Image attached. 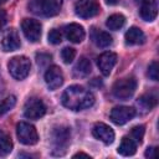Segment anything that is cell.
<instances>
[{"label":"cell","instance_id":"cell-15","mask_svg":"<svg viewBox=\"0 0 159 159\" xmlns=\"http://www.w3.org/2000/svg\"><path fill=\"white\" fill-rule=\"evenodd\" d=\"M65 35H66L67 40H70L71 42L80 43V42L83 41V39L86 36V32H84V29L80 24L72 22V24H70L65 27Z\"/></svg>","mask_w":159,"mask_h":159},{"label":"cell","instance_id":"cell-9","mask_svg":"<svg viewBox=\"0 0 159 159\" xmlns=\"http://www.w3.org/2000/svg\"><path fill=\"white\" fill-rule=\"evenodd\" d=\"M134 116H135V109L132 107H127V106L114 107L109 113L111 120L118 125H123L128 123Z\"/></svg>","mask_w":159,"mask_h":159},{"label":"cell","instance_id":"cell-8","mask_svg":"<svg viewBox=\"0 0 159 159\" xmlns=\"http://www.w3.org/2000/svg\"><path fill=\"white\" fill-rule=\"evenodd\" d=\"M46 113L45 103L36 97L29 98L24 106V114L29 119H39Z\"/></svg>","mask_w":159,"mask_h":159},{"label":"cell","instance_id":"cell-19","mask_svg":"<svg viewBox=\"0 0 159 159\" xmlns=\"http://www.w3.org/2000/svg\"><path fill=\"white\" fill-rule=\"evenodd\" d=\"M92 41L98 46V47H108L109 45H112L113 39L112 36L106 32V31H99V30H94L92 31Z\"/></svg>","mask_w":159,"mask_h":159},{"label":"cell","instance_id":"cell-31","mask_svg":"<svg viewBox=\"0 0 159 159\" xmlns=\"http://www.w3.org/2000/svg\"><path fill=\"white\" fill-rule=\"evenodd\" d=\"M78 157H84V158H91V157H89L88 154H86V153H82V152H81V153H77V154H75V155H73V158H78Z\"/></svg>","mask_w":159,"mask_h":159},{"label":"cell","instance_id":"cell-23","mask_svg":"<svg viewBox=\"0 0 159 159\" xmlns=\"http://www.w3.org/2000/svg\"><path fill=\"white\" fill-rule=\"evenodd\" d=\"M12 150V142L10 137L5 133H0V155L5 157Z\"/></svg>","mask_w":159,"mask_h":159},{"label":"cell","instance_id":"cell-32","mask_svg":"<svg viewBox=\"0 0 159 159\" xmlns=\"http://www.w3.org/2000/svg\"><path fill=\"white\" fill-rule=\"evenodd\" d=\"M104 1H106V4H108V5H116V4H118L119 0H104Z\"/></svg>","mask_w":159,"mask_h":159},{"label":"cell","instance_id":"cell-21","mask_svg":"<svg viewBox=\"0 0 159 159\" xmlns=\"http://www.w3.org/2000/svg\"><path fill=\"white\" fill-rule=\"evenodd\" d=\"M125 22V17L122 15V14H113L111 16H108L107 21H106V26L109 29V30H119L123 27Z\"/></svg>","mask_w":159,"mask_h":159},{"label":"cell","instance_id":"cell-6","mask_svg":"<svg viewBox=\"0 0 159 159\" xmlns=\"http://www.w3.org/2000/svg\"><path fill=\"white\" fill-rule=\"evenodd\" d=\"M16 135L20 143L25 145H34L39 142V134L35 127L26 122H20L16 125Z\"/></svg>","mask_w":159,"mask_h":159},{"label":"cell","instance_id":"cell-24","mask_svg":"<svg viewBox=\"0 0 159 159\" xmlns=\"http://www.w3.org/2000/svg\"><path fill=\"white\" fill-rule=\"evenodd\" d=\"M15 103H16V97H15V96H10V97L5 98V99L0 103V116L7 113V112L15 106Z\"/></svg>","mask_w":159,"mask_h":159},{"label":"cell","instance_id":"cell-17","mask_svg":"<svg viewBox=\"0 0 159 159\" xmlns=\"http://www.w3.org/2000/svg\"><path fill=\"white\" fill-rule=\"evenodd\" d=\"M125 43L127 45H142L145 41L144 32L135 26L129 27V30L125 32Z\"/></svg>","mask_w":159,"mask_h":159},{"label":"cell","instance_id":"cell-14","mask_svg":"<svg viewBox=\"0 0 159 159\" xmlns=\"http://www.w3.org/2000/svg\"><path fill=\"white\" fill-rule=\"evenodd\" d=\"M20 46H21V42H20V37H19V34L16 32V30H14V29L7 30L4 34L2 40H1L2 50L4 51H15Z\"/></svg>","mask_w":159,"mask_h":159},{"label":"cell","instance_id":"cell-7","mask_svg":"<svg viewBox=\"0 0 159 159\" xmlns=\"http://www.w3.org/2000/svg\"><path fill=\"white\" fill-rule=\"evenodd\" d=\"M101 11L97 0H78L75 4V12L82 19H89L98 15Z\"/></svg>","mask_w":159,"mask_h":159},{"label":"cell","instance_id":"cell-5","mask_svg":"<svg viewBox=\"0 0 159 159\" xmlns=\"http://www.w3.org/2000/svg\"><path fill=\"white\" fill-rule=\"evenodd\" d=\"M71 130L67 127H57L52 130V144H53V154L62 155L66 152V148L70 143Z\"/></svg>","mask_w":159,"mask_h":159},{"label":"cell","instance_id":"cell-10","mask_svg":"<svg viewBox=\"0 0 159 159\" xmlns=\"http://www.w3.org/2000/svg\"><path fill=\"white\" fill-rule=\"evenodd\" d=\"M21 30L30 42H37L41 37V24L37 20L24 19L21 22Z\"/></svg>","mask_w":159,"mask_h":159},{"label":"cell","instance_id":"cell-18","mask_svg":"<svg viewBox=\"0 0 159 159\" xmlns=\"http://www.w3.org/2000/svg\"><path fill=\"white\" fill-rule=\"evenodd\" d=\"M137 152V143L130 137H124L118 147V153L123 157H130Z\"/></svg>","mask_w":159,"mask_h":159},{"label":"cell","instance_id":"cell-27","mask_svg":"<svg viewBox=\"0 0 159 159\" xmlns=\"http://www.w3.org/2000/svg\"><path fill=\"white\" fill-rule=\"evenodd\" d=\"M47 39H48V42H50V43H52V45H57V43H60V42L62 41V34H61L60 30H57V29H52V30L48 32Z\"/></svg>","mask_w":159,"mask_h":159},{"label":"cell","instance_id":"cell-28","mask_svg":"<svg viewBox=\"0 0 159 159\" xmlns=\"http://www.w3.org/2000/svg\"><path fill=\"white\" fill-rule=\"evenodd\" d=\"M148 76L153 81H158V62L153 61L148 67Z\"/></svg>","mask_w":159,"mask_h":159},{"label":"cell","instance_id":"cell-30","mask_svg":"<svg viewBox=\"0 0 159 159\" xmlns=\"http://www.w3.org/2000/svg\"><path fill=\"white\" fill-rule=\"evenodd\" d=\"M153 153H154V148H148L145 152V157H153Z\"/></svg>","mask_w":159,"mask_h":159},{"label":"cell","instance_id":"cell-29","mask_svg":"<svg viewBox=\"0 0 159 159\" xmlns=\"http://www.w3.org/2000/svg\"><path fill=\"white\" fill-rule=\"evenodd\" d=\"M5 24H6V12L4 10H0V30L4 27Z\"/></svg>","mask_w":159,"mask_h":159},{"label":"cell","instance_id":"cell-26","mask_svg":"<svg viewBox=\"0 0 159 159\" xmlns=\"http://www.w3.org/2000/svg\"><path fill=\"white\" fill-rule=\"evenodd\" d=\"M75 56H76V50L72 47H65L61 51V57H62L65 63H71L73 61Z\"/></svg>","mask_w":159,"mask_h":159},{"label":"cell","instance_id":"cell-25","mask_svg":"<svg viewBox=\"0 0 159 159\" xmlns=\"http://www.w3.org/2000/svg\"><path fill=\"white\" fill-rule=\"evenodd\" d=\"M144 125H137L132 129L130 132V138L135 142V143H142L143 137H144Z\"/></svg>","mask_w":159,"mask_h":159},{"label":"cell","instance_id":"cell-16","mask_svg":"<svg viewBox=\"0 0 159 159\" xmlns=\"http://www.w3.org/2000/svg\"><path fill=\"white\" fill-rule=\"evenodd\" d=\"M158 15V4L157 0H142L140 5V16L144 21H153Z\"/></svg>","mask_w":159,"mask_h":159},{"label":"cell","instance_id":"cell-12","mask_svg":"<svg viewBox=\"0 0 159 159\" xmlns=\"http://www.w3.org/2000/svg\"><path fill=\"white\" fill-rule=\"evenodd\" d=\"M92 134L96 139L103 142L104 144H112L114 140L113 129L104 123H96L92 128Z\"/></svg>","mask_w":159,"mask_h":159},{"label":"cell","instance_id":"cell-3","mask_svg":"<svg viewBox=\"0 0 159 159\" xmlns=\"http://www.w3.org/2000/svg\"><path fill=\"white\" fill-rule=\"evenodd\" d=\"M137 89V80L134 77H124L118 80L113 87H112V93L116 98L125 101L129 99Z\"/></svg>","mask_w":159,"mask_h":159},{"label":"cell","instance_id":"cell-13","mask_svg":"<svg viewBox=\"0 0 159 159\" xmlns=\"http://www.w3.org/2000/svg\"><path fill=\"white\" fill-rule=\"evenodd\" d=\"M116 63H117V55L114 52H111V51L103 52L97 60L98 68L103 76H109V73L112 72Z\"/></svg>","mask_w":159,"mask_h":159},{"label":"cell","instance_id":"cell-11","mask_svg":"<svg viewBox=\"0 0 159 159\" xmlns=\"http://www.w3.org/2000/svg\"><path fill=\"white\" fill-rule=\"evenodd\" d=\"M45 82L51 91L60 88L63 83V73L58 66H50L45 73Z\"/></svg>","mask_w":159,"mask_h":159},{"label":"cell","instance_id":"cell-22","mask_svg":"<svg viewBox=\"0 0 159 159\" xmlns=\"http://www.w3.org/2000/svg\"><path fill=\"white\" fill-rule=\"evenodd\" d=\"M157 103H158V97L155 93H145L138 101V104L145 111H150L153 107L157 106Z\"/></svg>","mask_w":159,"mask_h":159},{"label":"cell","instance_id":"cell-2","mask_svg":"<svg viewBox=\"0 0 159 159\" xmlns=\"http://www.w3.org/2000/svg\"><path fill=\"white\" fill-rule=\"evenodd\" d=\"M62 7V0H30L29 10L39 16H55Z\"/></svg>","mask_w":159,"mask_h":159},{"label":"cell","instance_id":"cell-33","mask_svg":"<svg viewBox=\"0 0 159 159\" xmlns=\"http://www.w3.org/2000/svg\"><path fill=\"white\" fill-rule=\"evenodd\" d=\"M6 0H0V4H2V2H5Z\"/></svg>","mask_w":159,"mask_h":159},{"label":"cell","instance_id":"cell-4","mask_svg":"<svg viewBox=\"0 0 159 159\" xmlns=\"http://www.w3.org/2000/svg\"><path fill=\"white\" fill-rule=\"evenodd\" d=\"M7 68L10 75L16 80H24L29 76L31 70V62L26 56H15L12 57L9 63Z\"/></svg>","mask_w":159,"mask_h":159},{"label":"cell","instance_id":"cell-1","mask_svg":"<svg viewBox=\"0 0 159 159\" xmlns=\"http://www.w3.org/2000/svg\"><path fill=\"white\" fill-rule=\"evenodd\" d=\"M62 104L72 111H82L89 108L94 103V96L82 86L73 84L65 89L61 97Z\"/></svg>","mask_w":159,"mask_h":159},{"label":"cell","instance_id":"cell-20","mask_svg":"<svg viewBox=\"0 0 159 159\" xmlns=\"http://www.w3.org/2000/svg\"><path fill=\"white\" fill-rule=\"evenodd\" d=\"M91 70H92V67H91L89 60L86 57H81L73 68V73L76 77H86L91 73Z\"/></svg>","mask_w":159,"mask_h":159}]
</instances>
